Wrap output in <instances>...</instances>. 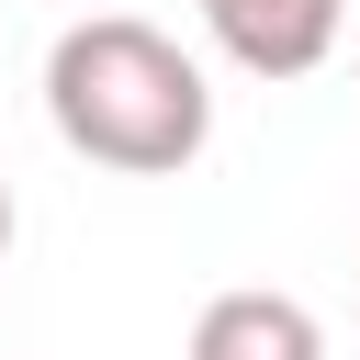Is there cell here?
<instances>
[{
    "instance_id": "cell-1",
    "label": "cell",
    "mask_w": 360,
    "mask_h": 360,
    "mask_svg": "<svg viewBox=\"0 0 360 360\" xmlns=\"http://www.w3.org/2000/svg\"><path fill=\"white\" fill-rule=\"evenodd\" d=\"M45 124H56L90 169L169 180V169L202 158V135H214V90H202V68H191L158 22H135V11H90V22H68L56 56H45Z\"/></svg>"
},
{
    "instance_id": "cell-2",
    "label": "cell",
    "mask_w": 360,
    "mask_h": 360,
    "mask_svg": "<svg viewBox=\"0 0 360 360\" xmlns=\"http://www.w3.org/2000/svg\"><path fill=\"white\" fill-rule=\"evenodd\" d=\"M202 22L248 79H304V68H326L349 0H202Z\"/></svg>"
},
{
    "instance_id": "cell-3",
    "label": "cell",
    "mask_w": 360,
    "mask_h": 360,
    "mask_svg": "<svg viewBox=\"0 0 360 360\" xmlns=\"http://www.w3.org/2000/svg\"><path fill=\"white\" fill-rule=\"evenodd\" d=\"M191 360H326V326L292 292H214L191 315Z\"/></svg>"
},
{
    "instance_id": "cell-4",
    "label": "cell",
    "mask_w": 360,
    "mask_h": 360,
    "mask_svg": "<svg viewBox=\"0 0 360 360\" xmlns=\"http://www.w3.org/2000/svg\"><path fill=\"white\" fill-rule=\"evenodd\" d=\"M0 248H11V180H0Z\"/></svg>"
}]
</instances>
